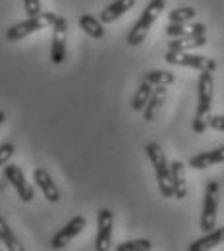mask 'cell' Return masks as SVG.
I'll use <instances>...</instances> for the list:
<instances>
[{"label": "cell", "mask_w": 224, "mask_h": 251, "mask_svg": "<svg viewBox=\"0 0 224 251\" xmlns=\"http://www.w3.org/2000/svg\"><path fill=\"white\" fill-rule=\"evenodd\" d=\"M170 176H172V188L176 199H186L188 197V180H186V166L180 160H174L170 164Z\"/></svg>", "instance_id": "cell-12"}, {"label": "cell", "mask_w": 224, "mask_h": 251, "mask_svg": "<svg viewBox=\"0 0 224 251\" xmlns=\"http://www.w3.org/2000/svg\"><path fill=\"white\" fill-rule=\"evenodd\" d=\"M213 95H215V79L213 72H201L197 79V112L193 118V131L203 133L209 127L211 118V106H213Z\"/></svg>", "instance_id": "cell-1"}, {"label": "cell", "mask_w": 224, "mask_h": 251, "mask_svg": "<svg viewBox=\"0 0 224 251\" xmlns=\"http://www.w3.org/2000/svg\"><path fill=\"white\" fill-rule=\"evenodd\" d=\"M224 162V145L219 149H213V151H205V153H199L195 157L190 158V166L193 170H205L213 164H219Z\"/></svg>", "instance_id": "cell-15"}, {"label": "cell", "mask_w": 224, "mask_h": 251, "mask_svg": "<svg viewBox=\"0 0 224 251\" xmlns=\"http://www.w3.org/2000/svg\"><path fill=\"white\" fill-rule=\"evenodd\" d=\"M153 93V85L149 83V81H141L139 83V87L135 89V95H133V99H131V108L135 110V112H139V110H143L145 108V104L149 102V97Z\"/></svg>", "instance_id": "cell-20"}, {"label": "cell", "mask_w": 224, "mask_h": 251, "mask_svg": "<svg viewBox=\"0 0 224 251\" xmlns=\"http://www.w3.org/2000/svg\"><path fill=\"white\" fill-rule=\"evenodd\" d=\"M164 100H166V85H155L153 93L149 97V102L143 108V120L145 122H153L157 118V114H159L160 106H162Z\"/></svg>", "instance_id": "cell-14"}, {"label": "cell", "mask_w": 224, "mask_h": 251, "mask_svg": "<svg viewBox=\"0 0 224 251\" xmlns=\"http://www.w3.org/2000/svg\"><path fill=\"white\" fill-rule=\"evenodd\" d=\"M135 6V0H114L112 4H108L100 14H99V20L106 25V24H112L116 22L118 18H122L126 12H129L131 8Z\"/></svg>", "instance_id": "cell-13"}, {"label": "cell", "mask_w": 224, "mask_h": 251, "mask_svg": "<svg viewBox=\"0 0 224 251\" xmlns=\"http://www.w3.org/2000/svg\"><path fill=\"white\" fill-rule=\"evenodd\" d=\"M33 180L37 184V188L43 191V197L50 203H58L60 201V191H58V186L52 182L50 174L45 170V168H35L33 172Z\"/></svg>", "instance_id": "cell-11"}, {"label": "cell", "mask_w": 224, "mask_h": 251, "mask_svg": "<svg viewBox=\"0 0 224 251\" xmlns=\"http://www.w3.org/2000/svg\"><path fill=\"white\" fill-rule=\"evenodd\" d=\"M207 45V35H195V37H174L168 43L170 50H192Z\"/></svg>", "instance_id": "cell-18"}, {"label": "cell", "mask_w": 224, "mask_h": 251, "mask_svg": "<svg viewBox=\"0 0 224 251\" xmlns=\"http://www.w3.org/2000/svg\"><path fill=\"white\" fill-rule=\"evenodd\" d=\"M143 79L149 81L151 85H166V87L176 81L174 74H170V72H166V70H151V72L143 74Z\"/></svg>", "instance_id": "cell-22"}, {"label": "cell", "mask_w": 224, "mask_h": 251, "mask_svg": "<svg viewBox=\"0 0 224 251\" xmlns=\"http://www.w3.org/2000/svg\"><path fill=\"white\" fill-rule=\"evenodd\" d=\"M14 153H16L14 143H4V145H0V166L8 164V160L12 158Z\"/></svg>", "instance_id": "cell-25"}, {"label": "cell", "mask_w": 224, "mask_h": 251, "mask_svg": "<svg viewBox=\"0 0 224 251\" xmlns=\"http://www.w3.org/2000/svg\"><path fill=\"white\" fill-rule=\"evenodd\" d=\"M2 122H4V112L0 110V124H2Z\"/></svg>", "instance_id": "cell-28"}, {"label": "cell", "mask_w": 224, "mask_h": 251, "mask_svg": "<svg viewBox=\"0 0 224 251\" xmlns=\"http://www.w3.org/2000/svg\"><path fill=\"white\" fill-rule=\"evenodd\" d=\"M195 16H197L195 8H192V6H182V8H174L168 14V20H170V24H188V22L195 20Z\"/></svg>", "instance_id": "cell-23"}, {"label": "cell", "mask_w": 224, "mask_h": 251, "mask_svg": "<svg viewBox=\"0 0 224 251\" xmlns=\"http://www.w3.org/2000/svg\"><path fill=\"white\" fill-rule=\"evenodd\" d=\"M54 18H56V14H52V12H41L39 16L27 18L25 22H20V24L8 27V31H6V41L16 43V41L25 39V37L31 35V33H37V31H41V29H47V27L52 25Z\"/></svg>", "instance_id": "cell-4"}, {"label": "cell", "mask_w": 224, "mask_h": 251, "mask_svg": "<svg viewBox=\"0 0 224 251\" xmlns=\"http://www.w3.org/2000/svg\"><path fill=\"white\" fill-rule=\"evenodd\" d=\"M219 201H221V186L219 182L211 180L205 189V201H203V213L199 226L203 232H211L217 228V211H219Z\"/></svg>", "instance_id": "cell-5"}, {"label": "cell", "mask_w": 224, "mask_h": 251, "mask_svg": "<svg viewBox=\"0 0 224 251\" xmlns=\"http://www.w3.org/2000/svg\"><path fill=\"white\" fill-rule=\"evenodd\" d=\"M164 60L172 66H186V68H193L199 72H215L217 70V62L209 56H201V54H192L190 50H170L164 54Z\"/></svg>", "instance_id": "cell-6"}, {"label": "cell", "mask_w": 224, "mask_h": 251, "mask_svg": "<svg viewBox=\"0 0 224 251\" xmlns=\"http://www.w3.org/2000/svg\"><path fill=\"white\" fill-rule=\"evenodd\" d=\"M85 226H87V220L83 219V217H74V219L70 220L64 228H60V230L56 232V236L52 238V242H50L52 250H62V248H66Z\"/></svg>", "instance_id": "cell-10"}, {"label": "cell", "mask_w": 224, "mask_h": 251, "mask_svg": "<svg viewBox=\"0 0 224 251\" xmlns=\"http://www.w3.org/2000/svg\"><path fill=\"white\" fill-rule=\"evenodd\" d=\"M24 8L27 12V16H39L41 14V0H24Z\"/></svg>", "instance_id": "cell-26"}, {"label": "cell", "mask_w": 224, "mask_h": 251, "mask_svg": "<svg viewBox=\"0 0 224 251\" xmlns=\"http://www.w3.org/2000/svg\"><path fill=\"white\" fill-rule=\"evenodd\" d=\"M164 6H166V0H151V2L145 6V10L141 12L139 20L133 24V27H131L128 33L129 47H139V45L145 41L147 33L153 27V24L159 20V16L162 14Z\"/></svg>", "instance_id": "cell-3"}, {"label": "cell", "mask_w": 224, "mask_h": 251, "mask_svg": "<svg viewBox=\"0 0 224 251\" xmlns=\"http://www.w3.org/2000/svg\"><path fill=\"white\" fill-rule=\"evenodd\" d=\"M209 127H213V129H217V131H224V116L223 114L211 116V118H209Z\"/></svg>", "instance_id": "cell-27"}, {"label": "cell", "mask_w": 224, "mask_h": 251, "mask_svg": "<svg viewBox=\"0 0 224 251\" xmlns=\"http://www.w3.org/2000/svg\"><path fill=\"white\" fill-rule=\"evenodd\" d=\"M52 43H50V60L52 64H62L66 60V37H68V22L64 16L54 18L52 22Z\"/></svg>", "instance_id": "cell-7"}, {"label": "cell", "mask_w": 224, "mask_h": 251, "mask_svg": "<svg viewBox=\"0 0 224 251\" xmlns=\"http://www.w3.org/2000/svg\"><path fill=\"white\" fill-rule=\"evenodd\" d=\"M207 27L205 24H168L166 25V35L168 37H195V35H205Z\"/></svg>", "instance_id": "cell-17"}, {"label": "cell", "mask_w": 224, "mask_h": 251, "mask_svg": "<svg viewBox=\"0 0 224 251\" xmlns=\"http://www.w3.org/2000/svg\"><path fill=\"white\" fill-rule=\"evenodd\" d=\"M0 240L4 244V248L8 251H24V246L20 244V240L14 236L12 228L8 226V222L0 217Z\"/></svg>", "instance_id": "cell-21"}, {"label": "cell", "mask_w": 224, "mask_h": 251, "mask_svg": "<svg viewBox=\"0 0 224 251\" xmlns=\"http://www.w3.org/2000/svg\"><path fill=\"white\" fill-rule=\"evenodd\" d=\"M153 250V244L149 240H128V242H122L116 246V251H151Z\"/></svg>", "instance_id": "cell-24"}, {"label": "cell", "mask_w": 224, "mask_h": 251, "mask_svg": "<svg viewBox=\"0 0 224 251\" xmlns=\"http://www.w3.org/2000/svg\"><path fill=\"white\" fill-rule=\"evenodd\" d=\"M4 178L10 182L12 188L16 189L18 197L24 203H31L33 197H35V191H33L31 184L27 182V178L22 172L20 166H16V164H4Z\"/></svg>", "instance_id": "cell-8"}, {"label": "cell", "mask_w": 224, "mask_h": 251, "mask_svg": "<svg viewBox=\"0 0 224 251\" xmlns=\"http://www.w3.org/2000/svg\"><path fill=\"white\" fill-rule=\"evenodd\" d=\"M145 153L151 160V166L155 168L157 174V184H159L160 195L162 197H174V188H172V176H170V164L166 162L164 151L157 141H151L145 145Z\"/></svg>", "instance_id": "cell-2"}, {"label": "cell", "mask_w": 224, "mask_h": 251, "mask_svg": "<svg viewBox=\"0 0 224 251\" xmlns=\"http://www.w3.org/2000/svg\"><path fill=\"white\" fill-rule=\"evenodd\" d=\"M0 244H2V240H0Z\"/></svg>", "instance_id": "cell-29"}, {"label": "cell", "mask_w": 224, "mask_h": 251, "mask_svg": "<svg viewBox=\"0 0 224 251\" xmlns=\"http://www.w3.org/2000/svg\"><path fill=\"white\" fill-rule=\"evenodd\" d=\"M221 244H224V226L213 228L211 232H205L203 238L195 240L192 246H190V251H207L217 248V246H221Z\"/></svg>", "instance_id": "cell-16"}, {"label": "cell", "mask_w": 224, "mask_h": 251, "mask_svg": "<svg viewBox=\"0 0 224 251\" xmlns=\"http://www.w3.org/2000/svg\"><path fill=\"white\" fill-rule=\"evenodd\" d=\"M112 220H114V215H112L110 209H100L97 213V251L110 250V244H112Z\"/></svg>", "instance_id": "cell-9"}, {"label": "cell", "mask_w": 224, "mask_h": 251, "mask_svg": "<svg viewBox=\"0 0 224 251\" xmlns=\"http://www.w3.org/2000/svg\"><path fill=\"white\" fill-rule=\"evenodd\" d=\"M79 27L93 39H102L104 37V25L99 18H93L91 14H83L79 18Z\"/></svg>", "instance_id": "cell-19"}]
</instances>
